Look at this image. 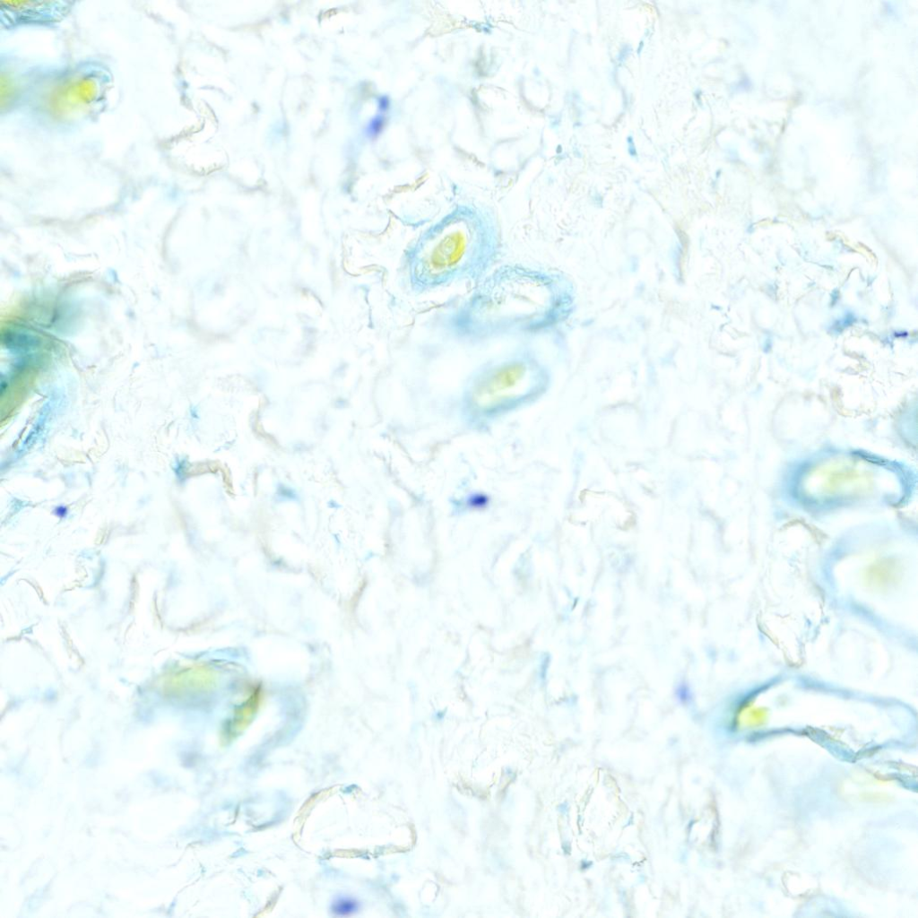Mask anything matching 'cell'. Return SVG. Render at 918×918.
<instances>
[{"instance_id": "6da1fadb", "label": "cell", "mask_w": 918, "mask_h": 918, "mask_svg": "<svg viewBox=\"0 0 918 918\" xmlns=\"http://www.w3.org/2000/svg\"><path fill=\"white\" fill-rule=\"evenodd\" d=\"M916 471L905 462L861 448L824 447L788 462L777 480L782 501L820 520L849 511L906 506L916 492Z\"/></svg>"}, {"instance_id": "7a4b0ae2", "label": "cell", "mask_w": 918, "mask_h": 918, "mask_svg": "<svg viewBox=\"0 0 918 918\" xmlns=\"http://www.w3.org/2000/svg\"><path fill=\"white\" fill-rule=\"evenodd\" d=\"M502 248V230L494 215L460 205L409 242L399 277L414 295L461 283L471 286L498 264Z\"/></svg>"}, {"instance_id": "3957f363", "label": "cell", "mask_w": 918, "mask_h": 918, "mask_svg": "<svg viewBox=\"0 0 918 918\" xmlns=\"http://www.w3.org/2000/svg\"><path fill=\"white\" fill-rule=\"evenodd\" d=\"M545 284L527 266L498 264L443 305L433 315L431 326L446 339L469 346L530 334L541 323Z\"/></svg>"}, {"instance_id": "277c9868", "label": "cell", "mask_w": 918, "mask_h": 918, "mask_svg": "<svg viewBox=\"0 0 918 918\" xmlns=\"http://www.w3.org/2000/svg\"><path fill=\"white\" fill-rule=\"evenodd\" d=\"M112 86L110 69L97 59L29 64L14 113L40 130L71 131L105 112Z\"/></svg>"}, {"instance_id": "5b68a950", "label": "cell", "mask_w": 918, "mask_h": 918, "mask_svg": "<svg viewBox=\"0 0 918 918\" xmlns=\"http://www.w3.org/2000/svg\"><path fill=\"white\" fill-rule=\"evenodd\" d=\"M535 370L532 354L523 346L484 364L472 381L473 408L487 413L520 398L529 389Z\"/></svg>"}, {"instance_id": "8992f818", "label": "cell", "mask_w": 918, "mask_h": 918, "mask_svg": "<svg viewBox=\"0 0 918 918\" xmlns=\"http://www.w3.org/2000/svg\"><path fill=\"white\" fill-rule=\"evenodd\" d=\"M73 2L1 1V28H55L72 12Z\"/></svg>"}, {"instance_id": "52a82bcc", "label": "cell", "mask_w": 918, "mask_h": 918, "mask_svg": "<svg viewBox=\"0 0 918 918\" xmlns=\"http://www.w3.org/2000/svg\"><path fill=\"white\" fill-rule=\"evenodd\" d=\"M359 908V902L347 896H341L333 901L331 912L334 916H350L355 914Z\"/></svg>"}]
</instances>
